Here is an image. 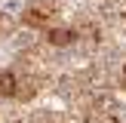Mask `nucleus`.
<instances>
[{"mask_svg":"<svg viewBox=\"0 0 126 123\" xmlns=\"http://www.w3.org/2000/svg\"><path fill=\"white\" fill-rule=\"evenodd\" d=\"M68 108L77 123H126V105L111 89H98L95 80L77 77L68 92Z\"/></svg>","mask_w":126,"mask_h":123,"instance_id":"f257e3e1","label":"nucleus"},{"mask_svg":"<svg viewBox=\"0 0 126 123\" xmlns=\"http://www.w3.org/2000/svg\"><path fill=\"white\" fill-rule=\"evenodd\" d=\"M43 89H46V77L37 74L34 68H9V65L0 68V98L3 102L28 105Z\"/></svg>","mask_w":126,"mask_h":123,"instance_id":"f03ea898","label":"nucleus"},{"mask_svg":"<svg viewBox=\"0 0 126 123\" xmlns=\"http://www.w3.org/2000/svg\"><path fill=\"white\" fill-rule=\"evenodd\" d=\"M18 25L28 31H49L52 25H59L65 18V0H25L18 6Z\"/></svg>","mask_w":126,"mask_h":123,"instance_id":"7ed1b4c3","label":"nucleus"},{"mask_svg":"<svg viewBox=\"0 0 126 123\" xmlns=\"http://www.w3.org/2000/svg\"><path fill=\"white\" fill-rule=\"evenodd\" d=\"M108 83L114 86V89H120L123 95H126V62H120V65L111 71V80H108Z\"/></svg>","mask_w":126,"mask_h":123,"instance_id":"20e7f679","label":"nucleus"},{"mask_svg":"<svg viewBox=\"0 0 126 123\" xmlns=\"http://www.w3.org/2000/svg\"><path fill=\"white\" fill-rule=\"evenodd\" d=\"M31 123H68V117H62V114H55V111H43V114H37V117H31Z\"/></svg>","mask_w":126,"mask_h":123,"instance_id":"39448f33","label":"nucleus"},{"mask_svg":"<svg viewBox=\"0 0 126 123\" xmlns=\"http://www.w3.org/2000/svg\"><path fill=\"white\" fill-rule=\"evenodd\" d=\"M111 18H114L117 25H123V28H126V0H120V3L114 6V12H111Z\"/></svg>","mask_w":126,"mask_h":123,"instance_id":"423d86ee","label":"nucleus"}]
</instances>
